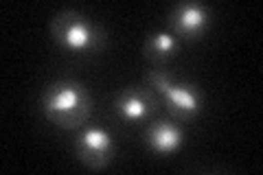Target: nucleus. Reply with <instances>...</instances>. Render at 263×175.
Masks as SVG:
<instances>
[{
    "mask_svg": "<svg viewBox=\"0 0 263 175\" xmlns=\"http://www.w3.org/2000/svg\"><path fill=\"white\" fill-rule=\"evenodd\" d=\"M158 110V99L149 88H127L114 101V112L125 123H143Z\"/></svg>",
    "mask_w": 263,
    "mask_h": 175,
    "instance_id": "4",
    "label": "nucleus"
},
{
    "mask_svg": "<svg viewBox=\"0 0 263 175\" xmlns=\"http://www.w3.org/2000/svg\"><path fill=\"white\" fill-rule=\"evenodd\" d=\"M42 110L51 123L75 129L81 127L90 116V96L75 81H57L44 90Z\"/></svg>",
    "mask_w": 263,
    "mask_h": 175,
    "instance_id": "1",
    "label": "nucleus"
},
{
    "mask_svg": "<svg viewBox=\"0 0 263 175\" xmlns=\"http://www.w3.org/2000/svg\"><path fill=\"white\" fill-rule=\"evenodd\" d=\"M149 86L162 96L167 103L169 112L180 121H189L202 112V94L195 86H186V83H176L169 74L160 70H152L147 74Z\"/></svg>",
    "mask_w": 263,
    "mask_h": 175,
    "instance_id": "3",
    "label": "nucleus"
},
{
    "mask_svg": "<svg viewBox=\"0 0 263 175\" xmlns=\"http://www.w3.org/2000/svg\"><path fill=\"white\" fill-rule=\"evenodd\" d=\"M147 143L156 153H174L182 145V131L167 121L154 123L147 131Z\"/></svg>",
    "mask_w": 263,
    "mask_h": 175,
    "instance_id": "7",
    "label": "nucleus"
},
{
    "mask_svg": "<svg viewBox=\"0 0 263 175\" xmlns=\"http://www.w3.org/2000/svg\"><path fill=\"white\" fill-rule=\"evenodd\" d=\"M53 37L64 51L75 55L99 53L103 48V31L79 11H62L53 20Z\"/></svg>",
    "mask_w": 263,
    "mask_h": 175,
    "instance_id": "2",
    "label": "nucleus"
},
{
    "mask_svg": "<svg viewBox=\"0 0 263 175\" xmlns=\"http://www.w3.org/2000/svg\"><path fill=\"white\" fill-rule=\"evenodd\" d=\"M206 24H209V11L206 7L197 3L178 5L176 11L171 13V29H174V35L180 37H200V33H204Z\"/></svg>",
    "mask_w": 263,
    "mask_h": 175,
    "instance_id": "6",
    "label": "nucleus"
},
{
    "mask_svg": "<svg viewBox=\"0 0 263 175\" xmlns=\"http://www.w3.org/2000/svg\"><path fill=\"white\" fill-rule=\"evenodd\" d=\"M176 48H178V40L174 33H169V31L154 33V35L145 42V55L154 62L169 60V57L176 53Z\"/></svg>",
    "mask_w": 263,
    "mask_h": 175,
    "instance_id": "8",
    "label": "nucleus"
},
{
    "mask_svg": "<svg viewBox=\"0 0 263 175\" xmlns=\"http://www.w3.org/2000/svg\"><path fill=\"white\" fill-rule=\"evenodd\" d=\"M79 160L92 166V169H101V166L110 164L112 155H114V140L108 131L99 129V127H90L84 129L75 143Z\"/></svg>",
    "mask_w": 263,
    "mask_h": 175,
    "instance_id": "5",
    "label": "nucleus"
}]
</instances>
